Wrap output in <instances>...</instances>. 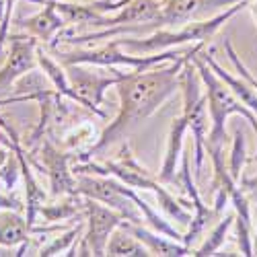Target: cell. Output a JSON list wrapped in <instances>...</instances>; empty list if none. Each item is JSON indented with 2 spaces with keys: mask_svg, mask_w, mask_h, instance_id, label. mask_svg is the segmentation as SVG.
I'll list each match as a JSON object with an SVG mask.
<instances>
[{
  "mask_svg": "<svg viewBox=\"0 0 257 257\" xmlns=\"http://www.w3.org/2000/svg\"><path fill=\"white\" fill-rule=\"evenodd\" d=\"M196 54L198 52L171 62V66H163L161 64V66L148 68L142 72H125L121 80L115 84L119 95L117 115L109 121V125L103 127V132L97 136L95 144L84 155H80V159L91 161V157L105 151L107 146H113L130 130H134L138 123L151 117L171 95H175L181 82L183 64Z\"/></svg>",
  "mask_w": 257,
  "mask_h": 257,
  "instance_id": "cell-1",
  "label": "cell"
},
{
  "mask_svg": "<svg viewBox=\"0 0 257 257\" xmlns=\"http://www.w3.org/2000/svg\"><path fill=\"white\" fill-rule=\"evenodd\" d=\"M72 171H74V173L109 175V177H115L121 183L130 185L134 189L153 191V194L157 196V200H159V204H161V210L167 214L171 220H177L179 224H189L191 218H194V212L187 208V204L181 202V200H177L167 189V185L159 177H155L151 171L144 169L136 161V157L132 155V151H130V146H127V144H121L119 146V155L113 161H105V163L84 161V163L74 165Z\"/></svg>",
  "mask_w": 257,
  "mask_h": 257,
  "instance_id": "cell-2",
  "label": "cell"
},
{
  "mask_svg": "<svg viewBox=\"0 0 257 257\" xmlns=\"http://www.w3.org/2000/svg\"><path fill=\"white\" fill-rule=\"evenodd\" d=\"M243 7H249V0H241V3L228 7L226 11L208 17V19H200V21H189V23L175 27V29H157L148 35L142 37H134V35H123L117 39V44L125 50H130L132 54H155V52H165V50H173V48H181V46H194L200 41H208L214 33H216L230 17L237 15Z\"/></svg>",
  "mask_w": 257,
  "mask_h": 257,
  "instance_id": "cell-3",
  "label": "cell"
},
{
  "mask_svg": "<svg viewBox=\"0 0 257 257\" xmlns=\"http://www.w3.org/2000/svg\"><path fill=\"white\" fill-rule=\"evenodd\" d=\"M202 52H198L194 58V64L198 68V74L204 82V91H206V101H208V111H210V130H208V142L206 148L212 146H222L226 142V119L228 115H241L257 136V115L249 109L247 105L241 103V99L230 91L228 84L214 72L208 62L200 56ZM257 155V153H255Z\"/></svg>",
  "mask_w": 257,
  "mask_h": 257,
  "instance_id": "cell-4",
  "label": "cell"
},
{
  "mask_svg": "<svg viewBox=\"0 0 257 257\" xmlns=\"http://www.w3.org/2000/svg\"><path fill=\"white\" fill-rule=\"evenodd\" d=\"M204 82L198 74L194 60H187L181 68L179 89L183 95V111L181 115L187 121V130L194 134V165H196V179L202 177L204 163H206V142H208V101L206 91H202Z\"/></svg>",
  "mask_w": 257,
  "mask_h": 257,
  "instance_id": "cell-5",
  "label": "cell"
},
{
  "mask_svg": "<svg viewBox=\"0 0 257 257\" xmlns=\"http://www.w3.org/2000/svg\"><path fill=\"white\" fill-rule=\"evenodd\" d=\"M84 198L82 216L87 230L80 237V245L74 247V255H105L111 232L125 222L121 214L93 198Z\"/></svg>",
  "mask_w": 257,
  "mask_h": 257,
  "instance_id": "cell-6",
  "label": "cell"
},
{
  "mask_svg": "<svg viewBox=\"0 0 257 257\" xmlns=\"http://www.w3.org/2000/svg\"><path fill=\"white\" fill-rule=\"evenodd\" d=\"M66 76L70 82V89L74 93V101L82 107L91 109L95 115L103 117V97L105 91L121 80L125 72H113V74H99L89 68V64H66Z\"/></svg>",
  "mask_w": 257,
  "mask_h": 257,
  "instance_id": "cell-7",
  "label": "cell"
},
{
  "mask_svg": "<svg viewBox=\"0 0 257 257\" xmlns=\"http://www.w3.org/2000/svg\"><path fill=\"white\" fill-rule=\"evenodd\" d=\"M241 0H163L161 15L157 17L159 27H181L189 21L214 17Z\"/></svg>",
  "mask_w": 257,
  "mask_h": 257,
  "instance_id": "cell-8",
  "label": "cell"
},
{
  "mask_svg": "<svg viewBox=\"0 0 257 257\" xmlns=\"http://www.w3.org/2000/svg\"><path fill=\"white\" fill-rule=\"evenodd\" d=\"M11 39V50L0 66V93H7L13 89V84L31 72L37 66V44L39 41L33 35H9Z\"/></svg>",
  "mask_w": 257,
  "mask_h": 257,
  "instance_id": "cell-9",
  "label": "cell"
},
{
  "mask_svg": "<svg viewBox=\"0 0 257 257\" xmlns=\"http://www.w3.org/2000/svg\"><path fill=\"white\" fill-rule=\"evenodd\" d=\"M41 163L48 173L50 187L54 196H72L76 191V173L68 167L70 155L56 148L50 140L41 144Z\"/></svg>",
  "mask_w": 257,
  "mask_h": 257,
  "instance_id": "cell-10",
  "label": "cell"
},
{
  "mask_svg": "<svg viewBox=\"0 0 257 257\" xmlns=\"http://www.w3.org/2000/svg\"><path fill=\"white\" fill-rule=\"evenodd\" d=\"M181 177H183V187L187 191V196L191 200V208H194V218H191L189 222V230L183 234V245L191 247L196 243V239L200 237V234L208 228V224L218 218L222 212H218L216 208H208L204 202H202V196L198 191V185L196 181L191 179V171H189V153H183V167H181Z\"/></svg>",
  "mask_w": 257,
  "mask_h": 257,
  "instance_id": "cell-11",
  "label": "cell"
},
{
  "mask_svg": "<svg viewBox=\"0 0 257 257\" xmlns=\"http://www.w3.org/2000/svg\"><path fill=\"white\" fill-rule=\"evenodd\" d=\"M29 3H39V5H44V9L37 15L21 21L19 29L27 35H33L37 41L54 44L56 37L62 33V29L68 25L58 9V0H29Z\"/></svg>",
  "mask_w": 257,
  "mask_h": 257,
  "instance_id": "cell-12",
  "label": "cell"
},
{
  "mask_svg": "<svg viewBox=\"0 0 257 257\" xmlns=\"http://www.w3.org/2000/svg\"><path fill=\"white\" fill-rule=\"evenodd\" d=\"M60 230V226L50 228H33V224L19 214V210H3L0 212V247H19L29 241L31 232H52Z\"/></svg>",
  "mask_w": 257,
  "mask_h": 257,
  "instance_id": "cell-13",
  "label": "cell"
},
{
  "mask_svg": "<svg viewBox=\"0 0 257 257\" xmlns=\"http://www.w3.org/2000/svg\"><path fill=\"white\" fill-rule=\"evenodd\" d=\"M187 132V121L183 115H177L171 121L169 127V138H167V148H165V159H163V167H161V173L159 179L169 185L175 181L177 175V163L183 157V136Z\"/></svg>",
  "mask_w": 257,
  "mask_h": 257,
  "instance_id": "cell-14",
  "label": "cell"
},
{
  "mask_svg": "<svg viewBox=\"0 0 257 257\" xmlns=\"http://www.w3.org/2000/svg\"><path fill=\"white\" fill-rule=\"evenodd\" d=\"M127 228H130L136 237L146 245V249L151 251V255H169V257H183V255H191V247L183 245L181 241H175V239H171V237H165V234L157 232V230H151V228H146L138 222H123Z\"/></svg>",
  "mask_w": 257,
  "mask_h": 257,
  "instance_id": "cell-15",
  "label": "cell"
},
{
  "mask_svg": "<svg viewBox=\"0 0 257 257\" xmlns=\"http://www.w3.org/2000/svg\"><path fill=\"white\" fill-rule=\"evenodd\" d=\"M105 255H111V257H148L151 251L146 249V245L130 228L125 224H121L111 232Z\"/></svg>",
  "mask_w": 257,
  "mask_h": 257,
  "instance_id": "cell-16",
  "label": "cell"
},
{
  "mask_svg": "<svg viewBox=\"0 0 257 257\" xmlns=\"http://www.w3.org/2000/svg\"><path fill=\"white\" fill-rule=\"evenodd\" d=\"M202 58L208 62V66H210L214 72H216V74H218V76L228 84L230 91L241 99V103H243V105H247L249 109L257 115V91L251 87V84H249L243 76H232L228 70H224V66H220V64L216 62V58H214V54H212V52H210V54L206 52Z\"/></svg>",
  "mask_w": 257,
  "mask_h": 257,
  "instance_id": "cell-17",
  "label": "cell"
},
{
  "mask_svg": "<svg viewBox=\"0 0 257 257\" xmlns=\"http://www.w3.org/2000/svg\"><path fill=\"white\" fill-rule=\"evenodd\" d=\"M232 224H234V210H232V212H228L224 218H220V220H218V224L214 226V228L210 230V234L206 237V241H204L198 249L191 251V255H196V257L214 255V253H216V251L224 245L226 234H228V230H230V226H232Z\"/></svg>",
  "mask_w": 257,
  "mask_h": 257,
  "instance_id": "cell-18",
  "label": "cell"
},
{
  "mask_svg": "<svg viewBox=\"0 0 257 257\" xmlns=\"http://www.w3.org/2000/svg\"><path fill=\"white\" fill-rule=\"evenodd\" d=\"M247 163V151H245V134L243 130H234L232 146H230V159H228V171L234 181L243 177V169Z\"/></svg>",
  "mask_w": 257,
  "mask_h": 257,
  "instance_id": "cell-19",
  "label": "cell"
},
{
  "mask_svg": "<svg viewBox=\"0 0 257 257\" xmlns=\"http://www.w3.org/2000/svg\"><path fill=\"white\" fill-rule=\"evenodd\" d=\"M80 232H82V224H76L70 232L66 234H62V237L54 239L50 245L46 247H41L39 249V255H58V253H64V255H74V247H76V241L80 237Z\"/></svg>",
  "mask_w": 257,
  "mask_h": 257,
  "instance_id": "cell-20",
  "label": "cell"
},
{
  "mask_svg": "<svg viewBox=\"0 0 257 257\" xmlns=\"http://www.w3.org/2000/svg\"><path fill=\"white\" fill-rule=\"evenodd\" d=\"M224 52H226V56H228V60L232 62V66H234V70H237L239 72V76H243L249 84H251V87L257 91V78L251 74V70L245 66V64L241 62V58H239V54L237 52H234V48H232V44H230V41L228 39H224Z\"/></svg>",
  "mask_w": 257,
  "mask_h": 257,
  "instance_id": "cell-21",
  "label": "cell"
},
{
  "mask_svg": "<svg viewBox=\"0 0 257 257\" xmlns=\"http://www.w3.org/2000/svg\"><path fill=\"white\" fill-rule=\"evenodd\" d=\"M9 171H13V167H11V157H9V153L5 151V148H0V177H5L7 183L11 185V183H13V177H11Z\"/></svg>",
  "mask_w": 257,
  "mask_h": 257,
  "instance_id": "cell-22",
  "label": "cell"
},
{
  "mask_svg": "<svg viewBox=\"0 0 257 257\" xmlns=\"http://www.w3.org/2000/svg\"><path fill=\"white\" fill-rule=\"evenodd\" d=\"M239 181H241V187L245 189V194L251 196L253 202L257 204V173H255V177H241Z\"/></svg>",
  "mask_w": 257,
  "mask_h": 257,
  "instance_id": "cell-23",
  "label": "cell"
},
{
  "mask_svg": "<svg viewBox=\"0 0 257 257\" xmlns=\"http://www.w3.org/2000/svg\"><path fill=\"white\" fill-rule=\"evenodd\" d=\"M0 208L3 210H23V204H21L19 200L11 198V196H5V194H0Z\"/></svg>",
  "mask_w": 257,
  "mask_h": 257,
  "instance_id": "cell-24",
  "label": "cell"
},
{
  "mask_svg": "<svg viewBox=\"0 0 257 257\" xmlns=\"http://www.w3.org/2000/svg\"><path fill=\"white\" fill-rule=\"evenodd\" d=\"M255 234H257V232H255ZM255 243H257V237H255Z\"/></svg>",
  "mask_w": 257,
  "mask_h": 257,
  "instance_id": "cell-25",
  "label": "cell"
}]
</instances>
